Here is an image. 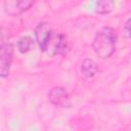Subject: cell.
Instances as JSON below:
<instances>
[{
  "label": "cell",
  "mask_w": 131,
  "mask_h": 131,
  "mask_svg": "<svg viewBox=\"0 0 131 131\" xmlns=\"http://www.w3.org/2000/svg\"><path fill=\"white\" fill-rule=\"evenodd\" d=\"M32 43H33V41L29 36H24V37L19 38L18 41H17V49H18V51L20 53L28 52L32 47Z\"/></svg>",
  "instance_id": "obj_9"
},
{
  "label": "cell",
  "mask_w": 131,
  "mask_h": 131,
  "mask_svg": "<svg viewBox=\"0 0 131 131\" xmlns=\"http://www.w3.org/2000/svg\"><path fill=\"white\" fill-rule=\"evenodd\" d=\"M123 34L127 38H131V17L125 23L124 29H123Z\"/></svg>",
  "instance_id": "obj_10"
},
{
  "label": "cell",
  "mask_w": 131,
  "mask_h": 131,
  "mask_svg": "<svg viewBox=\"0 0 131 131\" xmlns=\"http://www.w3.org/2000/svg\"><path fill=\"white\" fill-rule=\"evenodd\" d=\"M48 99L49 101L56 105L61 107H69L72 104L71 96L69 92L62 88V87H54L48 92Z\"/></svg>",
  "instance_id": "obj_4"
},
{
  "label": "cell",
  "mask_w": 131,
  "mask_h": 131,
  "mask_svg": "<svg viewBox=\"0 0 131 131\" xmlns=\"http://www.w3.org/2000/svg\"><path fill=\"white\" fill-rule=\"evenodd\" d=\"M53 29L51 28L50 24L48 23H40L36 29H35V37H36V41L40 47V49L43 51L47 41L49 40V38L51 37L52 33H53Z\"/></svg>",
  "instance_id": "obj_5"
},
{
  "label": "cell",
  "mask_w": 131,
  "mask_h": 131,
  "mask_svg": "<svg viewBox=\"0 0 131 131\" xmlns=\"http://www.w3.org/2000/svg\"><path fill=\"white\" fill-rule=\"evenodd\" d=\"M68 48V41L63 34L58 32H53L49 40L47 41L43 51L50 55L63 54Z\"/></svg>",
  "instance_id": "obj_2"
},
{
  "label": "cell",
  "mask_w": 131,
  "mask_h": 131,
  "mask_svg": "<svg viewBox=\"0 0 131 131\" xmlns=\"http://www.w3.org/2000/svg\"><path fill=\"white\" fill-rule=\"evenodd\" d=\"M33 4H34L33 1H27V0H20V1L9 0V1H4L3 3L4 10L8 14H12V15H15L28 10Z\"/></svg>",
  "instance_id": "obj_6"
},
{
  "label": "cell",
  "mask_w": 131,
  "mask_h": 131,
  "mask_svg": "<svg viewBox=\"0 0 131 131\" xmlns=\"http://www.w3.org/2000/svg\"><path fill=\"white\" fill-rule=\"evenodd\" d=\"M115 7V2L110 0L97 1L95 3V11L98 13H108Z\"/></svg>",
  "instance_id": "obj_8"
},
{
  "label": "cell",
  "mask_w": 131,
  "mask_h": 131,
  "mask_svg": "<svg viewBox=\"0 0 131 131\" xmlns=\"http://www.w3.org/2000/svg\"><path fill=\"white\" fill-rule=\"evenodd\" d=\"M117 34L111 27H104L99 30L92 42V48L96 55L101 58L110 57L116 50Z\"/></svg>",
  "instance_id": "obj_1"
},
{
  "label": "cell",
  "mask_w": 131,
  "mask_h": 131,
  "mask_svg": "<svg viewBox=\"0 0 131 131\" xmlns=\"http://www.w3.org/2000/svg\"><path fill=\"white\" fill-rule=\"evenodd\" d=\"M97 64L91 58H86L81 64V73L85 78H91L97 73Z\"/></svg>",
  "instance_id": "obj_7"
},
{
  "label": "cell",
  "mask_w": 131,
  "mask_h": 131,
  "mask_svg": "<svg viewBox=\"0 0 131 131\" xmlns=\"http://www.w3.org/2000/svg\"><path fill=\"white\" fill-rule=\"evenodd\" d=\"M13 59V45L11 43H3L0 52V76L5 78L9 74L10 66Z\"/></svg>",
  "instance_id": "obj_3"
}]
</instances>
